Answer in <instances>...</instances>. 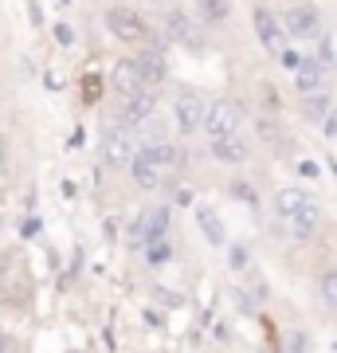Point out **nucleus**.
Returning a JSON list of instances; mask_svg holds the SVG:
<instances>
[{
	"instance_id": "nucleus-1",
	"label": "nucleus",
	"mask_w": 337,
	"mask_h": 353,
	"mask_svg": "<svg viewBox=\"0 0 337 353\" xmlns=\"http://www.w3.org/2000/svg\"><path fill=\"white\" fill-rule=\"evenodd\" d=\"M239 126H243V106L232 99H216L208 102V114H204V134L208 138H227V134H239Z\"/></svg>"
},
{
	"instance_id": "nucleus-2",
	"label": "nucleus",
	"mask_w": 337,
	"mask_h": 353,
	"mask_svg": "<svg viewBox=\"0 0 337 353\" xmlns=\"http://www.w3.org/2000/svg\"><path fill=\"white\" fill-rule=\"evenodd\" d=\"M106 28H110V36L122 39V43H145V39H150L145 16L134 12V8H122V4H114L110 12H106Z\"/></svg>"
},
{
	"instance_id": "nucleus-3",
	"label": "nucleus",
	"mask_w": 337,
	"mask_h": 353,
	"mask_svg": "<svg viewBox=\"0 0 337 353\" xmlns=\"http://www.w3.org/2000/svg\"><path fill=\"white\" fill-rule=\"evenodd\" d=\"M153 110H157V87H141V90H134V94H125L122 99L118 126L138 130V126H145V122L153 118Z\"/></svg>"
},
{
	"instance_id": "nucleus-4",
	"label": "nucleus",
	"mask_w": 337,
	"mask_h": 353,
	"mask_svg": "<svg viewBox=\"0 0 337 353\" xmlns=\"http://www.w3.org/2000/svg\"><path fill=\"white\" fill-rule=\"evenodd\" d=\"M204 114H208L204 94H196V90H181V94H176L173 118H176V130H181V134H196V130L204 126Z\"/></svg>"
},
{
	"instance_id": "nucleus-5",
	"label": "nucleus",
	"mask_w": 337,
	"mask_h": 353,
	"mask_svg": "<svg viewBox=\"0 0 337 353\" xmlns=\"http://www.w3.org/2000/svg\"><path fill=\"white\" fill-rule=\"evenodd\" d=\"M283 28L294 39H318L322 36V12L314 4H294V8L283 12Z\"/></svg>"
},
{
	"instance_id": "nucleus-6",
	"label": "nucleus",
	"mask_w": 337,
	"mask_h": 353,
	"mask_svg": "<svg viewBox=\"0 0 337 353\" xmlns=\"http://www.w3.org/2000/svg\"><path fill=\"white\" fill-rule=\"evenodd\" d=\"M255 36H259V43L267 51H271V55H283V51H287V28L278 24V16L275 12H267V8H255Z\"/></svg>"
},
{
	"instance_id": "nucleus-7",
	"label": "nucleus",
	"mask_w": 337,
	"mask_h": 353,
	"mask_svg": "<svg viewBox=\"0 0 337 353\" xmlns=\"http://www.w3.org/2000/svg\"><path fill=\"white\" fill-rule=\"evenodd\" d=\"M165 36L173 39V43H185V48H204V36L196 32V24H192V16L185 12V8H173V12L165 16Z\"/></svg>"
},
{
	"instance_id": "nucleus-8",
	"label": "nucleus",
	"mask_w": 337,
	"mask_h": 353,
	"mask_svg": "<svg viewBox=\"0 0 337 353\" xmlns=\"http://www.w3.org/2000/svg\"><path fill=\"white\" fill-rule=\"evenodd\" d=\"M134 138H130V130L125 126H110L106 134H102V157L110 165H130L134 161Z\"/></svg>"
},
{
	"instance_id": "nucleus-9",
	"label": "nucleus",
	"mask_w": 337,
	"mask_h": 353,
	"mask_svg": "<svg viewBox=\"0 0 337 353\" xmlns=\"http://www.w3.org/2000/svg\"><path fill=\"white\" fill-rule=\"evenodd\" d=\"M110 83H114V90H118L122 99H125V94H134V90H141V87H145V79H141L138 59H118V63H114Z\"/></svg>"
},
{
	"instance_id": "nucleus-10",
	"label": "nucleus",
	"mask_w": 337,
	"mask_h": 353,
	"mask_svg": "<svg viewBox=\"0 0 337 353\" xmlns=\"http://www.w3.org/2000/svg\"><path fill=\"white\" fill-rule=\"evenodd\" d=\"M247 141L239 138V134H227V138H212V157L224 165H243L247 161Z\"/></svg>"
},
{
	"instance_id": "nucleus-11",
	"label": "nucleus",
	"mask_w": 337,
	"mask_h": 353,
	"mask_svg": "<svg viewBox=\"0 0 337 353\" xmlns=\"http://www.w3.org/2000/svg\"><path fill=\"white\" fill-rule=\"evenodd\" d=\"M318 220H322V212H318V204L314 201H306L298 208V212L290 216L287 224H290V236H294V240H310L314 232H318Z\"/></svg>"
},
{
	"instance_id": "nucleus-12",
	"label": "nucleus",
	"mask_w": 337,
	"mask_h": 353,
	"mask_svg": "<svg viewBox=\"0 0 337 353\" xmlns=\"http://www.w3.org/2000/svg\"><path fill=\"white\" fill-rule=\"evenodd\" d=\"M294 75H298V90L302 94H314V90H325V67L310 55H302V63L294 67Z\"/></svg>"
},
{
	"instance_id": "nucleus-13",
	"label": "nucleus",
	"mask_w": 337,
	"mask_h": 353,
	"mask_svg": "<svg viewBox=\"0 0 337 353\" xmlns=\"http://www.w3.org/2000/svg\"><path fill=\"white\" fill-rule=\"evenodd\" d=\"M302 118L314 122V126H325V118H334V102L325 90H314V94H302Z\"/></svg>"
},
{
	"instance_id": "nucleus-14",
	"label": "nucleus",
	"mask_w": 337,
	"mask_h": 353,
	"mask_svg": "<svg viewBox=\"0 0 337 353\" xmlns=\"http://www.w3.org/2000/svg\"><path fill=\"white\" fill-rule=\"evenodd\" d=\"M130 173H134V185H138V189H157V185H161V165L150 161L145 153H134Z\"/></svg>"
},
{
	"instance_id": "nucleus-15",
	"label": "nucleus",
	"mask_w": 337,
	"mask_h": 353,
	"mask_svg": "<svg viewBox=\"0 0 337 353\" xmlns=\"http://www.w3.org/2000/svg\"><path fill=\"white\" fill-rule=\"evenodd\" d=\"M138 67H141V79H145V87H157L165 79V71H169V63H165V51H157V48H150L145 55L138 59Z\"/></svg>"
},
{
	"instance_id": "nucleus-16",
	"label": "nucleus",
	"mask_w": 337,
	"mask_h": 353,
	"mask_svg": "<svg viewBox=\"0 0 337 353\" xmlns=\"http://www.w3.org/2000/svg\"><path fill=\"white\" fill-rule=\"evenodd\" d=\"M255 134H259V138L267 141V145H271L275 153H283V145H290L287 130L278 126L275 118H267V114H263V118H255Z\"/></svg>"
},
{
	"instance_id": "nucleus-17",
	"label": "nucleus",
	"mask_w": 337,
	"mask_h": 353,
	"mask_svg": "<svg viewBox=\"0 0 337 353\" xmlns=\"http://www.w3.org/2000/svg\"><path fill=\"white\" fill-rule=\"evenodd\" d=\"M196 224H200V232L208 236V243H216V248L227 240V236H224V224H220V216H216L208 204H200V208H196Z\"/></svg>"
},
{
	"instance_id": "nucleus-18",
	"label": "nucleus",
	"mask_w": 337,
	"mask_h": 353,
	"mask_svg": "<svg viewBox=\"0 0 337 353\" xmlns=\"http://www.w3.org/2000/svg\"><path fill=\"white\" fill-rule=\"evenodd\" d=\"M306 201H310V196H306L302 189H278V192H275V212H278V220H290V216L298 212Z\"/></svg>"
},
{
	"instance_id": "nucleus-19",
	"label": "nucleus",
	"mask_w": 337,
	"mask_h": 353,
	"mask_svg": "<svg viewBox=\"0 0 337 353\" xmlns=\"http://www.w3.org/2000/svg\"><path fill=\"white\" fill-rule=\"evenodd\" d=\"M204 24H227L232 20V0H200Z\"/></svg>"
},
{
	"instance_id": "nucleus-20",
	"label": "nucleus",
	"mask_w": 337,
	"mask_h": 353,
	"mask_svg": "<svg viewBox=\"0 0 337 353\" xmlns=\"http://www.w3.org/2000/svg\"><path fill=\"white\" fill-rule=\"evenodd\" d=\"M141 153H145L150 161H157L161 169H165V165H176V161H181V150H176L173 141H157V145H145Z\"/></svg>"
},
{
	"instance_id": "nucleus-21",
	"label": "nucleus",
	"mask_w": 337,
	"mask_h": 353,
	"mask_svg": "<svg viewBox=\"0 0 337 353\" xmlns=\"http://www.w3.org/2000/svg\"><path fill=\"white\" fill-rule=\"evenodd\" d=\"M322 299H325L329 306H337V267L322 275Z\"/></svg>"
},
{
	"instance_id": "nucleus-22",
	"label": "nucleus",
	"mask_w": 337,
	"mask_h": 353,
	"mask_svg": "<svg viewBox=\"0 0 337 353\" xmlns=\"http://www.w3.org/2000/svg\"><path fill=\"white\" fill-rule=\"evenodd\" d=\"M283 353H306V334L290 330L287 338H283Z\"/></svg>"
},
{
	"instance_id": "nucleus-23",
	"label": "nucleus",
	"mask_w": 337,
	"mask_h": 353,
	"mask_svg": "<svg viewBox=\"0 0 337 353\" xmlns=\"http://www.w3.org/2000/svg\"><path fill=\"white\" fill-rule=\"evenodd\" d=\"M99 94H102V79L99 75H87V79H83V99L99 102Z\"/></svg>"
},
{
	"instance_id": "nucleus-24",
	"label": "nucleus",
	"mask_w": 337,
	"mask_h": 353,
	"mask_svg": "<svg viewBox=\"0 0 337 353\" xmlns=\"http://www.w3.org/2000/svg\"><path fill=\"white\" fill-rule=\"evenodd\" d=\"M150 259L153 263H165V259H169V240H165V236L150 240Z\"/></svg>"
},
{
	"instance_id": "nucleus-25",
	"label": "nucleus",
	"mask_w": 337,
	"mask_h": 353,
	"mask_svg": "<svg viewBox=\"0 0 337 353\" xmlns=\"http://www.w3.org/2000/svg\"><path fill=\"white\" fill-rule=\"evenodd\" d=\"M278 63H283V67H290V71H294V67H298V63H302V51H294V48H287V51H283V55H278Z\"/></svg>"
},
{
	"instance_id": "nucleus-26",
	"label": "nucleus",
	"mask_w": 337,
	"mask_h": 353,
	"mask_svg": "<svg viewBox=\"0 0 337 353\" xmlns=\"http://www.w3.org/2000/svg\"><path fill=\"white\" fill-rule=\"evenodd\" d=\"M318 63H322L325 71L334 67V43H329V39H322V55H318Z\"/></svg>"
},
{
	"instance_id": "nucleus-27",
	"label": "nucleus",
	"mask_w": 337,
	"mask_h": 353,
	"mask_svg": "<svg viewBox=\"0 0 337 353\" xmlns=\"http://www.w3.org/2000/svg\"><path fill=\"white\" fill-rule=\"evenodd\" d=\"M232 192H236L239 201H247V204H259V201H255V189H251V185H232Z\"/></svg>"
},
{
	"instance_id": "nucleus-28",
	"label": "nucleus",
	"mask_w": 337,
	"mask_h": 353,
	"mask_svg": "<svg viewBox=\"0 0 337 353\" xmlns=\"http://www.w3.org/2000/svg\"><path fill=\"white\" fill-rule=\"evenodd\" d=\"M298 173L314 181V176H318V165H314V161H298Z\"/></svg>"
},
{
	"instance_id": "nucleus-29",
	"label": "nucleus",
	"mask_w": 337,
	"mask_h": 353,
	"mask_svg": "<svg viewBox=\"0 0 337 353\" xmlns=\"http://www.w3.org/2000/svg\"><path fill=\"white\" fill-rule=\"evenodd\" d=\"M232 263L243 267V263H247V252H243V248H232Z\"/></svg>"
},
{
	"instance_id": "nucleus-30",
	"label": "nucleus",
	"mask_w": 337,
	"mask_h": 353,
	"mask_svg": "<svg viewBox=\"0 0 337 353\" xmlns=\"http://www.w3.org/2000/svg\"><path fill=\"white\" fill-rule=\"evenodd\" d=\"M55 39H59V43H71V28H55Z\"/></svg>"
},
{
	"instance_id": "nucleus-31",
	"label": "nucleus",
	"mask_w": 337,
	"mask_h": 353,
	"mask_svg": "<svg viewBox=\"0 0 337 353\" xmlns=\"http://www.w3.org/2000/svg\"><path fill=\"white\" fill-rule=\"evenodd\" d=\"M0 353H12V338H8L4 330H0Z\"/></svg>"
},
{
	"instance_id": "nucleus-32",
	"label": "nucleus",
	"mask_w": 337,
	"mask_h": 353,
	"mask_svg": "<svg viewBox=\"0 0 337 353\" xmlns=\"http://www.w3.org/2000/svg\"><path fill=\"white\" fill-rule=\"evenodd\" d=\"M4 161H8V150H4V138H0V169H4Z\"/></svg>"
},
{
	"instance_id": "nucleus-33",
	"label": "nucleus",
	"mask_w": 337,
	"mask_h": 353,
	"mask_svg": "<svg viewBox=\"0 0 337 353\" xmlns=\"http://www.w3.org/2000/svg\"><path fill=\"white\" fill-rule=\"evenodd\" d=\"M334 169H337V161H334Z\"/></svg>"
}]
</instances>
